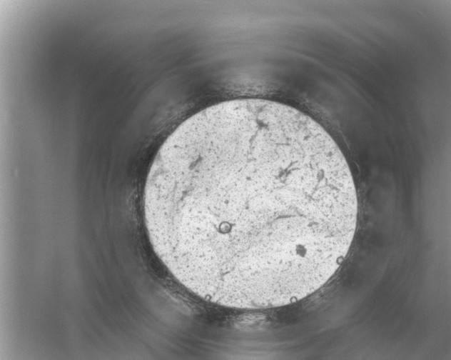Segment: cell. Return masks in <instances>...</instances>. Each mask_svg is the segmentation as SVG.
Returning <instances> with one entry per match:
<instances>
[{
    "mask_svg": "<svg viewBox=\"0 0 451 360\" xmlns=\"http://www.w3.org/2000/svg\"><path fill=\"white\" fill-rule=\"evenodd\" d=\"M152 247L178 282L217 305L286 306L338 269L358 218L355 183L330 134L290 106L226 101L182 122L143 191Z\"/></svg>",
    "mask_w": 451,
    "mask_h": 360,
    "instance_id": "6da1fadb",
    "label": "cell"
}]
</instances>
